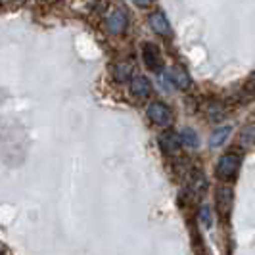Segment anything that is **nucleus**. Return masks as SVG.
<instances>
[{"mask_svg": "<svg viewBox=\"0 0 255 255\" xmlns=\"http://www.w3.org/2000/svg\"><path fill=\"white\" fill-rule=\"evenodd\" d=\"M242 165V157L238 153H225L221 159H219L217 167H215V173L221 180H232L236 177L238 169Z\"/></svg>", "mask_w": 255, "mask_h": 255, "instance_id": "obj_1", "label": "nucleus"}, {"mask_svg": "<svg viewBox=\"0 0 255 255\" xmlns=\"http://www.w3.org/2000/svg\"><path fill=\"white\" fill-rule=\"evenodd\" d=\"M148 117H150L152 123L159 125V127H167V125H171V121H173L171 110L161 102H152L148 106Z\"/></svg>", "mask_w": 255, "mask_h": 255, "instance_id": "obj_2", "label": "nucleus"}, {"mask_svg": "<svg viewBox=\"0 0 255 255\" xmlns=\"http://www.w3.org/2000/svg\"><path fill=\"white\" fill-rule=\"evenodd\" d=\"M142 60H144V64H146V67L150 71H159L161 65H163L159 48L155 44H152V42H144L142 44Z\"/></svg>", "mask_w": 255, "mask_h": 255, "instance_id": "obj_3", "label": "nucleus"}, {"mask_svg": "<svg viewBox=\"0 0 255 255\" xmlns=\"http://www.w3.org/2000/svg\"><path fill=\"white\" fill-rule=\"evenodd\" d=\"M127 13L123 12V10H114L108 15V19H106V27H108L110 35H123L125 29H127Z\"/></svg>", "mask_w": 255, "mask_h": 255, "instance_id": "obj_4", "label": "nucleus"}, {"mask_svg": "<svg viewBox=\"0 0 255 255\" xmlns=\"http://www.w3.org/2000/svg\"><path fill=\"white\" fill-rule=\"evenodd\" d=\"M232 200H234V194H232V188L230 186H221L215 194V204H217V211L219 215L227 217L230 213V207H232Z\"/></svg>", "mask_w": 255, "mask_h": 255, "instance_id": "obj_5", "label": "nucleus"}, {"mask_svg": "<svg viewBox=\"0 0 255 255\" xmlns=\"http://www.w3.org/2000/svg\"><path fill=\"white\" fill-rule=\"evenodd\" d=\"M148 23L152 27V31H155L159 37H173V29L171 23L167 21V17L161 12H153L148 17Z\"/></svg>", "mask_w": 255, "mask_h": 255, "instance_id": "obj_6", "label": "nucleus"}, {"mask_svg": "<svg viewBox=\"0 0 255 255\" xmlns=\"http://www.w3.org/2000/svg\"><path fill=\"white\" fill-rule=\"evenodd\" d=\"M167 79H169L177 89H182V90H186L192 85V79H190V75H188V71H186V69H182L180 65L171 67Z\"/></svg>", "mask_w": 255, "mask_h": 255, "instance_id": "obj_7", "label": "nucleus"}, {"mask_svg": "<svg viewBox=\"0 0 255 255\" xmlns=\"http://www.w3.org/2000/svg\"><path fill=\"white\" fill-rule=\"evenodd\" d=\"M159 144H161V150L165 153L175 155V153H179L180 146H182V140H180V134H175V132L167 130V132H163V134L159 136Z\"/></svg>", "mask_w": 255, "mask_h": 255, "instance_id": "obj_8", "label": "nucleus"}, {"mask_svg": "<svg viewBox=\"0 0 255 255\" xmlns=\"http://www.w3.org/2000/svg\"><path fill=\"white\" fill-rule=\"evenodd\" d=\"M130 92L138 98H148L152 92V85L144 75H132L130 79Z\"/></svg>", "mask_w": 255, "mask_h": 255, "instance_id": "obj_9", "label": "nucleus"}, {"mask_svg": "<svg viewBox=\"0 0 255 255\" xmlns=\"http://www.w3.org/2000/svg\"><path fill=\"white\" fill-rule=\"evenodd\" d=\"M230 132H232V127H219L217 130H213V134H211V138H209V144H211V148H219V146H223L225 142L229 140Z\"/></svg>", "mask_w": 255, "mask_h": 255, "instance_id": "obj_10", "label": "nucleus"}, {"mask_svg": "<svg viewBox=\"0 0 255 255\" xmlns=\"http://www.w3.org/2000/svg\"><path fill=\"white\" fill-rule=\"evenodd\" d=\"M114 77L117 83H127L128 79H132V65L127 62H121L114 67Z\"/></svg>", "mask_w": 255, "mask_h": 255, "instance_id": "obj_11", "label": "nucleus"}, {"mask_svg": "<svg viewBox=\"0 0 255 255\" xmlns=\"http://www.w3.org/2000/svg\"><path fill=\"white\" fill-rule=\"evenodd\" d=\"M238 142L244 148H250V146H255V125H248V127L242 128L240 136H238Z\"/></svg>", "mask_w": 255, "mask_h": 255, "instance_id": "obj_12", "label": "nucleus"}, {"mask_svg": "<svg viewBox=\"0 0 255 255\" xmlns=\"http://www.w3.org/2000/svg\"><path fill=\"white\" fill-rule=\"evenodd\" d=\"M180 140H182V144H186L188 148H196L200 144V138H198L194 128H182L180 130Z\"/></svg>", "mask_w": 255, "mask_h": 255, "instance_id": "obj_13", "label": "nucleus"}, {"mask_svg": "<svg viewBox=\"0 0 255 255\" xmlns=\"http://www.w3.org/2000/svg\"><path fill=\"white\" fill-rule=\"evenodd\" d=\"M205 186H207V182H205L204 175H202V173H196V175L192 177L190 190L196 192V194H202V192L205 190Z\"/></svg>", "mask_w": 255, "mask_h": 255, "instance_id": "obj_14", "label": "nucleus"}, {"mask_svg": "<svg viewBox=\"0 0 255 255\" xmlns=\"http://www.w3.org/2000/svg\"><path fill=\"white\" fill-rule=\"evenodd\" d=\"M207 114H209V119H211V121H221V119L225 117V108L219 102H213L207 108Z\"/></svg>", "mask_w": 255, "mask_h": 255, "instance_id": "obj_15", "label": "nucleus"}, {"mask_svg": "<svg viewBox=\"0 0 255 255\" xmlns=\"http://www.w3.org/2000/svg\"><path fill=\"white\" fill-rule=\"evenodd\" d=\"M198 217H200L204 227H211V211H209V205H202V207H200Z\"/></svg>", "mask_w": 255, "mask_h": 255, "instance_id": "obj_16", "label": "nucleus"}, {"mask_svg": "<svg viewBox=\"0 0 255 255\" xmlns=\"http://www.w3.org/2000/svg\"><path fill=\"white\" fill-rule=\"evenodd\" d=\"M132 2H134L138 8H148V6H152L153 0H132Z\"/></svg>", "mask_w": 255, "mask_h": 255, "instance_id": "obj_17", "label": "nucleus"}, {"mask_svg": "<svg viewBox=\"0 0 255 255\" xmlns=\"http://www.w3.org/2000/svg\"><path fill=\"white\" fill-rule=\"evenodd\" d=\"M250 87H252V90L255 92V75L252 77V81H250Z\"/></svg>", "mask_w": 255, "mask_h": 255, "instance_id": "obj_18", "label": "nucleus"}]
</instances>
